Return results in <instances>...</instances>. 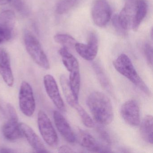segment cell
Listing matches in <instances>:
<instances>
[{
  "mask_svg": "<svg viewBox=\"0 0 153 153\" xmlns=\"http://www.w3.org/2000/svg\"><path fill=\"white\" fill-rule=\"evenodd\" d=\"M12 0H0V6L6 5L10 2Z\"/></svg>",
  "mask_w": 153,
  "mask_h": 153,
  "instance_id": "cell-30",
  "label": "cell"
},
{
  "mask_svg": "<svg viewBox=\"0 0 153 153\" xmlns=\"http://www.w3.org/2000/svg\"><path fill=\"white\" fill-rule=\"evenodd\" d=\"M43 81L45 91L50 99L59 110L61 111H65L66 110L65 104L61 96L55 79L51 75L48 74L44 77Z\"/></svg>",
  "mask_w": 153,
  "mask_h": 153,
  "instance_id": "cell-11",
  "label": "cell"
},
{
  "mask_svg": "<svg viewBox=\"0 0 153 153\" xmlns=\"http://www.w3.org/2000/svg\"><path fill=\"white\" fill-rule=\"evenodd\" d=\"M111 7L106 0H96L91 10L92 19L97 26L103 27L108 24L111 16Z\"/></svg>",
  "mask_w": 153,
  "mask_h": 153,
  "instance_id": "cell-7",
  "label": "cell"
},
{
  "mask_svg": "<svg viewBox=\"0 0 153 153\" xmlns=\"http://www.w3.org/2000/svg\"><path fill=\"white\" fill-rule=\"evenodd\" d=\"M20 129L23 137H25L30 146L37 153L49 152L34 131L27 124L24 123H19Z\"/></svg>",
  "mask_w": 153,
  "mask_h": 153,
  "instance_id": "cell-15",
  "label": "cell"
},
{
  "mask_svg": "<svg viewBox=\"0 0 153 153\" xmlns=\"http://www.w3.org/2000/svg\"><path fill=\"white\" fill-rule=\"evenodd\" d=\"M93 68L101 85L105 90L111 92V88L110 85V81L106 76V74L105 73L102 66L99 64V63L95 62L93 64Z\"/></svg>",
  "mask_w": 153,
  "mask_h": 153,
  "instance_id": "cell-22",
  "label": "cell"
},
{
  "mask_svg": "<svg viewBox=\"0 0 153 153\" xmlns=\"http://www.w3.org/2000/svg\"><path fill=\"white\" fill-rule=\"evenodd\" d=\"M18 120V116L9 117L2 126V134L7 140L14 141L23 137Z\"/></svg>",
  "mask_w": 153,
  "mask_h": 153,
  "instance_id": "cell-17",
  "label": "cell"
},
{
  "mask_svg": "<svg viewBox=\"0 0 153 153\" xmlns=\"http://www.w3.org/2000/svg\"><path fill=\"white\" fill-rule=\"evenodd\" d=\"M53 120L58 131L69 143H74L76 140V135L64 116L58 111L53 112Z\"/></svg>",
  "mask_w": 153,
  "mask_h": 153,
  "instance_id": "cell-14",
  "label": "cell"
},
{
  "mask_svg": "<svg viewBox=\"0 0 153 153\" xmlns=\"http://www.w3.org/2000/svg\"><path fill=\"white\" fill-rule=\"evenodd\" d=\"M122 118L127 124L136 127L140 123V113L138 104L133 99L128 100L123 104L120 109Z\"/></svg>",
  "mask_w": 153,
  "mask_h": 153,
  "instance_id": "cell-10",
  "label": "cell"
},
{
  "mask_svg": "<svg viewBox=\"0 0 153 153\" xmlns=\"http://www.w3.org/2000/svg\"><path fill=\"white\" fill-rule=\"evenodd\" d=\"M153 116L147 115L144 117L140 126V133L142 139L147 143L153 144Z\"/></svg>",
  "mask_w": 153,
  "mask_h": 153,
  "instance_id": "cell-18",
  "label": "cell"
},
{
  "mask_svg": "<svg viewBox=\"0 0 153 153\" xmlns=\"http://www.w3.org/2000/svg\"><path fill=\"white\" fill-rule=\"evenodd\" d=\"M38 128L43 139L49 146L55 147L59 139L51 121L44 111H40L37 118Z\"/></svg>",
  "mask_w": 153,
  "mask_h": 153,
  "instance_id": "cell-6",
  "label": "cell"
},
{
  "mask_svg": "<svg viewBox=\"0 0 153 153\" xmlns=\"http://www.w3.org/2000/svg\"><path fill=\"white\" fill-rule=\"evenodd\" d=\"M148 9L147 4L145 0L138 1L137 10L131 27V28L134 32H137L138 30L141 22L146 16Z\"/></svg>",
  "mask_w": 153,
  "mask_h": 153,
  "instance_id": "cell-19",
  "label": "cell"
},
{
  "mask_svg": "<svg viewBox=\"0 0 153 153\" xmlns=\"http://www.w3.org/2000/svg\"><path fill=\"white\" fill-rule=\"evenodd\" d=\"M59 53L61 56L62 62L69 71L79 68V64L77 59L69 52L68 50L62 47L59 50Z\"/></svg>",
  "mask_w": 153,
  "mask_h": 153,
  "instance_id": "cell-20",
  "label": "cell"
},
{
  "mask_svg": "<svg viewBox=\"0 0 153 153\" xmlns=\"http://www.w3.org/2000/svg\"><path fill=\"white\" fill-rule=\"evenodd\" d=\"M0 152L1 153H15L16 151L12 149L4 147L0 149Z\"/></svg>",
  "mask_w": 153,
  "mask_h": 153,
  "instance_id": "cell-29",
  "label": "cell"
},
{
  "mask_svg": "<svg viewBox=\"0 0 153 153\" xmlns=\"http://www.w3.org/2000/svg\"><path fill=\"white\" fill-rule=\"evenodd\" d=\"M54 40L57 43L68 49L75 47V45L77 42L72 36L66 34H57L54 36Z\"/></svg>",
  "mask_w": 153,
  "mask_h": 153,
  "instance_id": "cell-23",
  "label": "cell"
},
{
  "mask_svg": "<svg viewBox=\"0 0 153 153\" xmlns=\"http://www.w3.org/2000/svg\"><path fill=\"white\" fill-rule=\"evenodd\" d=\"M78 140L82 147L91 152L97 153L111 152L108 146L102 145L90 133L85 131L82 130L79 131Z\"/></svg>",
  "mask_w": 153,
  "mask_h": 153,
  "instance_id": "cell-13",
  "label": "cell"
},
{
  "mask_svg": "<svg viewBox=\"0 0 153 153\" xmlns=\"http://www.w3.org/2000/svg\"><path fill=\"white\" fill-rule=\"evenodd\" d=\"M58 151L60 153H73V151L69 147L67 146H62L59 147Z\"/></svg>",
  "mask_w": 153,
  "mask_h": 153,
  "instance_id": "cell-28",
  "label": "cell"
},
{
  "mask_svg": "<svg viewBox=\"0 0 153 153\" xmlns=\"http://www.w3.org/2000/svg\"><path fill=\"white\" fill-rule=\"evenodd\" d=\"M97 131L101 139L103 141L107 146H109L111 144L112 140L111 136L108 131L102 125L98 126L97 128Z\"/></svg>",
  "mask_w": 153,
  "mask_h": 153,
  "instance_id": "cell-25",
  "label": "cell"
},
{
  "mask_svg": "<svg viewBox=\"0 0 153 153\" xmlns=\"http://www.w3.org/2000/svg\"><path fill=\"white\" fill-rule=\"evenodd\" d=\"M19 100L21 112L27 117L32 116L35 111V100L33 88L26 81H23L21 83Z\"/></svg>",
  "mask_w": 153,
  "mask_h": 153,
  "instance_id": "cell-5",
  "label": "cell"
},
{
  "mask_svg": "<svg viewBox=\"0 0 153 153\" xmlns=\"http://www.w3.org/2000/svg\"><path fill=\"white\" fill-rule=\"evenodd\" d=\"M138 0H126L125 5L119 15L118 21L125 31L131 28Z\"/></svg>",
  "mask_w": 153,
  "mask_h": 153,
  "instance_id": "cell-12",
  "label": "cell"
},
{
  "mask_svg": "<svg viewBox=\"0 0 153 153\" xmlns=\"http://www.w3.org/2000/svg\"><path fill=\"white\" fill-rule=\"evenodd\" d=\"M113 65L120 74L128 79L146 94L150 95L149 88L138 74L131 60L126 54H120L114 60Z\"/></svg>",
  "mask_w": 153,
  "mask_h": 153,
  "instance_id": "cell-2",
  "label": "cell"
},
{
  "mask_svg": "<svg viewBox=\"0 0 153 153\" xmlns=\"http://www.w3.org/2000/svg\"><path fill=\"white\" fill-rule=\"evenodd\" d=\"M76 0H62L56 7V12L59 15L65 14L69 11L76 3Z\"/></svg>",
  "mask_w": 153,
  "mask_h": 153,
  "instance_id": "cell-24",
  "label": "cell"
},
{
  "mask_svg": "<svg viewBox=\"0 0 153 153\" xmlns=\"http://www.w3.org/2000/svg\"><path fill=\"white\" fill-rule=\"evenodd\" d=\"M112 25L116 30V32L120 35H125L126 31L123 29L118 21L117 15H115L112 19Z\"/></svg>",
  "mask_w": 153,
  "mask_h": 153,
  "instance_id": "cell-27",
  "label": "cell"
},
{
  "mask_svg": "<svg viewBox=\"0 0 153 153\" xmlns=\"http://www.w3.org/2000/svg\"><path fill=\"white\" fill-rule=\"evenodd\" d=\"M87 105L95 120L100 125H108L112 122V105L105 94L98 91L93 92L87 99Z\"/></svg>",
  "mask_w": 153,
  "mask_h": 153,
  "instance_id": "cell-1",
  "label": "cell"
},
{
  "mask_svg": "<svg viewBox=\"0 0 153 153\" xmlns=\"http://www.w3.org/2000/svg\"><path fill=\"white\" fill-rule=\"evenodd\" d=\"M60 82L64 94V97L68 104L76 110L80 116L82 122L86 127L92 128L94 127L95 123L89 114L79 104L78 100L74 97L69 84L68 79L65 75H62L60 78Z\"/></svg>",
  "mask_w": 153,
  "mask_h": 153,
  "instance_id": "cell-4",
  "label": "cell"
},
{
  "mask_svg": "<svg viewBox=\"0 0 153 153\" xmlns=\"http://www.w3.org/2000/svg\"><path fill=\"white\" fill-rule=\"evenodd\" d=\"M75 50L79 56L87 61L94 59L98 51V40L97 36L91 32L88 35L87 44L77 42L75 45Z\"/></svg>",
  "mask_w": 153,
  "mask_h": 153,
  "instance_id": "cell-8",
  "label": "cell"
},
{
  "mask_svg": "<svg viewBox=\"0 0 153 153\" xmlns=\"http://www.w3.org/2000/svg\"><path fill=\"white\" fill-rule=\"evenodd\" d=\"M153 29H151V38H152H152H153Z\"/></svg>",
  "mask_w": 153,
  "mask_h": 153,
  "instance_id": "cell-31",
  "label": "cell"
},
{
  "mask_svg": "<svg viewBox=\"0 0 153 153\" xmlns=\"http://www.w3.org/2000/svg\"><path fill=\"white\" fill-rule=\"evenodd\" d=\"M16 17L13 11L5 10L0 13V44L10 40L13 35Z\"/></svg>",
  "mask_w": 153,
  "mask_h": 153,
  "instance_id": "cell-9",
  "label": "cell"
},
{
  "mask_svg": "<svg viewBox=\"0 0 153 153\" xmlns=\"http://www.w3.org/2000/svg\"><path fill=\"white\" fill-rule=\"evenodd\" d=\"M0 75L7 85L10 87L13 86L14 77L10 57L8 53L4 49L0 50Z\"/></svg>",
  "mask_w": 153,
  "mask_h": 153,
  "instance_id": "cell-16",
  "label": "cell"
},
{
  "mask_svg": "<svg viewBox=\"0 0 153 153\" xmlns=\"http://www.w3.org/2000/svg\"><path fill=\"white\" fill-rule=\"evenodd\" d=\"M69 84L72 93L76 99L78 100L80 86L79 68L74 69L70 71Z\"/></svg>",
  "mask_w": 153,
  "mask_h": 153,
  "instance_id": "cell-21",
  "label": "cell"
},
{
  "mask_svg": "<svg viewBox=\"0 0 153 153\" xmlns=\"http://www.w3.org/2000/svg\"><path fill=\"white\" fill-rule=\"evenodd\" d=\"M24 41L27 51L34 62L42 68L50 69L49 60L37 38L31 32L26 31Z\"/></svg>",
  "mask_w": 153,
  "mask_h": 153,
  "instance_id": "cell-3",
  "label": "cell"
},
{
  "mask_svg": "<svg viewBox=\"0 0 153 153\" xmlns=\"http://www.w3.org/2000/svg\"><path fill=\"white\" fill-rule=\"evenodd\" d=\"M144 53L147 62L151 68L153 67V48L150 44L146 43L145 44L144 48Z\"/></svg>",
  "mask_w": 153,
  "mask_h": 153,
  "instance_id": "cell-26",
  "label": "cell"
}]
</instances>
